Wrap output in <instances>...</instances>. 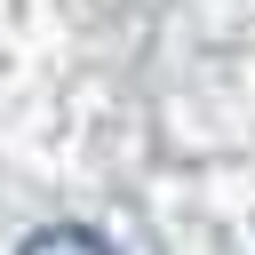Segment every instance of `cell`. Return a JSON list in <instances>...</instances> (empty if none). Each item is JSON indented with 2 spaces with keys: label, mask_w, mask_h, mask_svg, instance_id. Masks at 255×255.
<instances>
[{
  "label": "cell",
  "mask_w": 255,
  "mask_h": 255,
  "mask_svg": "<svg viewBox=\"0 0 255 255\" xmlns=\"http://www.w3.org/2000/svg\"><path fill=\"white\" fill-rule=\"evenodd\" d=\"M24 255H112V239L88 231V223H48V231L24 239Z\"/></svg>",
  "instance_id": "obj_1"
}]
</instances>
